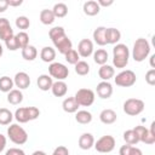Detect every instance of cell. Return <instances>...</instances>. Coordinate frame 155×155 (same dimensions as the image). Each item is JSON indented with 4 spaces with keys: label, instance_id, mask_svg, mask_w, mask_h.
I'll return each instance as SVG.
<instances>
[{
    "label": "cell",
    "instance_id": "cell-37",
    "mask_svg": "<svg viewBox=\"0 0 155 155\" xmlns=\"http://www.w3.org/2000/svg\"><path fill=\"white\" fill-rule=\"evenodd\" d=\"M16 38V41L18 44V47L19 48H24L29 45V35L25 33V31H19L15 35Z\"/></svg>",
    "mask_w": 155,
    "mask_h": 155
},
{
    "label": "cell",
    "instance_id": "cell-28",
    "mask_svg": "<svg viewBox=\"0 0 155 155\" xmlns=\"http://www.w3.org/2000/svg\"><path fill=\"white\" fill-rule=\"evenodd\" d=\"M75 120L81 125H87L92 121V114L87 110H78L75 114Z\"/></svg>",
    "mask_w": 155,
    "mask_h": 155
},
{
    "label": "cell",
    "instance_id": "cell-7",
    "mask_svg": "<svg viewBox=\"0 0 155 155\" xmlns=\"http://www.w3.org/2000/svg\"><path fill=\"white\" fill-rule=\"evenodd\" d=\"M136 80H137V76H136L134 71L130 70V69L120 71L114 78L115 84L117 86H120V87H131V86H133L136 84Z\"/></svg>",
    "mask_w": 155,
    "mask_h": 155
},
{
    "label": "cell",
    "instance_id": "cell-12",
    "mask_svg": "<svg viewBox=\"0 0 155 155\" xmlns=\"http://www.w3.org/2000/svg\"><path fill=\"white\" fill-rule=\"evenodd\" d=\"M78 53L82 58H87L91 54H93V42L90 39H82L80 40L78 45Z\"/></svg>",
    "mask_w": 155,
    "mask_h": 155
},
{
    "label": "cell",
    "instance_id": "cell-32",
    "mask_svg": "<svg viewBox=\"0 0 155 155\" xmlns=\"http://www.w3.org/2000/svg\"><path fill=\"white\" fill-rule=\"evenodd\" d=\"M13 80L10 78V76H1L0 78V91L1 92H5V93H8L11 90H13Z\"/></svg>",
    "mask_w": 155,
    "mask_h": 155
},
{
    "label": "cell",
    "instance_id": "cell-18",
    "mask_svg": "<svg viewBox=\"0 0 155 155\" xmlns=\"http://www.w3.org/2000/svg\"><path fill=\"white\" fill-rule=\"evenodd\" d=\"M121 39V33L116 28H107L105 29V40L107 44L116 45Z\"/></svg>",
    "mask_w": 155,
    "mask_h": 155
},
{
    "label": "cell",
    "instance_id": "cell-14",
    "mask_svg": "<svg viewBox=\"0 0 155 155\" xmlns=\"http://www.w3.org/2000/svg\"><path fill=\"white\" fill-rule=\"evenodd\" d=\"M13 84L18 90H25L30 85V78L25 71H18L13 78Z\"/></svg>",
    "mask_w": 155,
    "mask_h": 155
},
{
    "label": "cell",
    "instance_id": "cell-19",
    "mask_svg": "<svg viewBox=\"0 0 155 155\" xmlns=\"http://www.w3.org/2000/svg\"><path fill=\"white\" fill-rule=\"evenodd\" d=\"M117 115L113 109H103L99 114V120L101 122L105 124V125H111L116 121Z\"/></svg>",
    "mask_w": 155,
    "mask_h": 155
},
{
    "label": "cell",
    "instance_id": "cell-3",
    "mask_svg": "<svg viewBox=\"0 0 155 155\" xmlns=\"http://www.w3.org/2000/svg\"><path fill=\"white\" fill-rule=\"evenodd\" d=\"M150 44L147 39L144 38H138L134 44H133V48H132V57L136 62H143L150 53Z\"/></svg>",
    "mask_w": 155,
    "mask_h": 155
},
{
    "label": "cell",
    "instance_id": "cell-36",
    "mask_svg": "<svg viewBox=\"0 0 155 155\" xmlns=\"http://www.w3.org/2000/svg\"><path fill=\"white\" fill-rule=\"evenodd\" d=\"M75 73L80 76H85L90 73V64L85 61H79L75 64Z\"/></svg>",
    "mask_w": 155,
    "mask_h": 155
},
{
    "label": "cell",
    "instance_id": "cell-48",
    "mask_svg": "<svg viewBox=\"0 0 155 155\" xmlns=\"http://www.w3.org/2000/svg\"><path fill=\"white\" fill-rule=\"evenodd\" d=\"M31 155H47L45 151H42V150H35Z\"/></svg>",
    "mask_w": 155,
    "mask_h": 155
},
{
    "label": "cell",
    "instance_id": "cell-38",
    "mask_svg": "<svg viewBox=\"0 0 155 155\" xmlns=\"http://www.w3.org/2000/svg\"><path fill=\"white\" fill-rule=\"evenodd\" d=\"M16 27L18 28V29H21V31H24L25 29H28L29 28V25H30V21H29V18L28 17H25V16H18L17 18H16Z\"/></svg>",
    "mask_w": 155,
    "mask_h": 155
},
{
    "label": "cell",
    "instance_id": "cell-21",
    "mask_svg": "<svg viewBox=\"0 0 155 155\" xmlns=\"http://www.w3.org/2000/svg\"><path fill=\"white\" fill-rule=\"evenodd\" d=\"M36 84H38V87H39L41 91H48V90H51V87H52L53 80H52V78H51L48 74H41V75L38 78Z\"/></svg>",
    "mask_w": 155,
    "mask_h": 155
},
{
    "label": "cell",
    "instance_id": "cell-27",
    "mask_svg": "<svg viewBox=\"0 0 155 155\" xmlns=\"http://www.w3.org/2000/svg\"><path fill=\"white\" fill-rule=\"evenodd\" d=\"M39 18H40V22L42 24H45V25H50V24H52L56 21V17H54L52 10H47V8L41 10Z\"/></svg>",
    "mask_w": 155,
    "mask_h": 155
},
{
    "label": "cell",
    "instance_id": "cell-44",
    "mask_svg": "<svg viewBox=\"0 0 155 155\" xmlns=\"http://www.w3.org/2000/svg\"><path fill=\"white\" fill-rule=\"evenodd\" d=\"M97 4L99 5V7H101V6L108 7V6H111V5L114 4V1H113V0H108V1H105V0H98Z\"/></svg>",
    "mask_w": 155,
    "mask_h": 155
},
{
    "label": "cell",
    "instance_id": "cell-6",
    "mask_svg": "<svg viewBox=\"0 0 155 155\" xmlns=\"http://www.w3.org/2000/svg\"><path fill=\"white\" fill-rule=\"evenodd\" d=\"M144 102L142 99H138V98H128L124 102V105H122V109H124V113L130 115V116H136V115H139L143 110H144Z\"/></svg>",
    "mask_w": 155,
    "mask_h": 155
},
{
    "label": "cell",
    "instance_id": "cell-23",
    "mask_svg": "<svg viewBox=\"0 0 155 155\" xmlns=\"http://www.w3.org/2000/svg\"><path fill=\"white\" fill-rule=\"evenodd\" d=\"M79 107H80V105L78 104V102L75 101L74 97H68V98H65V99L63 101V103H62L63 110H64L65 113H68V114L76 113L78 109H79Z\"/></svg>",
    "mask_w": 155,
    "mask_h": 155
},
{
    "label": "cell",
    "instance_id": "cell-25",
    "mask_svg": "<svg viewBox=\"0 0 155 155\" xmlns=\"http://www.w3.org/2000/svg\"><path fill=\"white\" fill-rule=\"evenodd\" d=\"M7 102L12 105H18L23 102V93L18 88H13L7 93Z\"/></svg>",
    "mask_w": 155,
    "mask_h": 155
},
{
    "label": "cell",
    "instance_id": "cell-31",
    "mask_svg": "<svg viewBox=\"0 0 155 155\" xmlns=\"http://www.w3.org/2000/svg\"><path fill=\"white\" fill-rule=\"evenodd\" d=\"M38 56V50L33 45H28L27 47L22 48V57L25 61H34Z\"/></svg>",
    "mask_w": 155,
    "mask_h": 155
},
{
    "label": "cell",
    "instance_id": "cell-13",
    "mask_svg": "<svg viewBox=\"0 0 155 155\" xmlns=\"http://www.w3.org/2000/svg\"><path fill=\"white\" fill-rule=\"evenodd\" d=\"M96 92L99 98L108 99L113 94V85L109 81H101L96 87Z\"/></svg>",
    "mask_w": 155,
    "mask_h": 155
},
{
    "label": "cell",
    "instance_id": "cell-34",
    "mask_svg": "<svg viewBox=\"0 0 155 155\" xmlns=\"http://www.w3.org/2000/svg\"><path fill=\"white\" fill-rule=\"evenodd\" d=\"M124 140L126 142V144H130V145H136L137 143H139V138L133 128L124 132Z\"/></svg>",
    "mask_w": 155,
    "mask_h": 155
},
{
    "label": "cell",
    "instance_id": "cell-4",
    "mask_svg": "<svg viewBox=\"0 0 155 155\" xmlns=\"http://www.w3.org/2000/svg\"><path fill=\"white\" fill-rule=\"evenodd\" d=\"M39 115H40V110L36 107H22L15 111L13 116L19 124H25L28 121H33L38 119Z\"/></svg>",
    "mask_w": 155,
    "mask_h": 155
},
{
    "label": "cell",
    "instance_id": "cell-41",
    "mask_svg": "<svg viewBox=\"0 0 155 155\" xmlns=\"http://www.w3.org/2000/svg\"><path fill=\"white\" fill-rule=\"evenodd\" d=\"M145 81L148 85L154 86L155 85V69H150L145 74Z\"/></svg>",
    "mask_w": 155,
    "mask_h": 155
},
{
    "label": "cell",
    "instance_id": "cell-26",
    "mask_svg": "<svg viewBox=\"0 0 155 155\" xmlns=\"http://www.w3.org/2000/svg\"><path fill=\"white\" fill-rule=\"evenodd\" d=\"M98 75L103 81H109L111 78H114L115 70L111 65L104 64V65H101V68L98 69Z\"/></svg>",
    "mask_w": 155,
    "mask_h": 155
},
{
    "label": "cell",
    "instance_id": "cell-5",
    "mask_svg": "<svg viewBox=\"0 0 155 155\" xmlns=\"http://www.w3.org/2000/svg\"><path fill=\"white\" fill-rule=\"evenodd\" d=\"M7 137L10 138V140L17 145H22L24 143H27L28 140V133L27 131L19 126L18 124H12L8 126L7 128Z\"/></svg>",
    "mask_w": 155,
    "mask_h": 155
},
{
    "label": "cell",
    "instance_id": "cell-17",
    "mask_svg": "<svg viewBox=\"0 0 155 155\" xmlns=\"http://www.w3.org/2000/svg\"><path fill=\"white\" fill-rule=\"evenodd\" d=\"M82 10H84V13L87 15V16H96L101 11V7L99 5L97 4V1L94 0H88V1H85L84 5H82Z\"/></svg>",
    "mask_w": 155,
    "mask_h": 155
},
{
    "label": "cell",
    "instance_id": "cell-39",
    "mask_svg": "<svg viewBox=\"0 0 155 155\" xmlns=\"http://www.w3.org/2000/svg\"><path fill=\"white\" fill-rule=\"evenodd\" d=\"M64 57H65V61H67L69 64H73V65H75V64L80 61L79 53H78V51L74 50V48H71L70 51H68V52L64 54Z\"/></svg>",
    "mask_w": 155,
    "mask_h": 155
},
{
    "label": "cell",
    "instance_id": "cell-20",
    "mask_svg": "<svg viewBox=\"0 0 155 155\" xmlns=\"http://www.w3.org/2000/svg\"><path fill=\"white\" fill-rule=\"evenodd\" d=\"M40 58L45 63H52L56 58V50L51 46H45L41 48L40 52Z\"/></svg>",
    "mask_w": 155,
    "mask_h": 155
},
{
    "label": "cell",
    "instance_id": "cell-49",
    "mask_svg": "<svg viewBox=\"0 0 155 155\" xmlns=\"http://www.w3.org/2000/svg\"><path fill=\"white\" fill-rule=\"evenodd\" d=\"M2 53H4V48H2V45L0 44V58H1V56H2Z\"/></svg>",
    "mask_w": 155,
    "mask_h": 155
},
{
    "label": "cell",
    "instance_id": "cell-8",
    "mask_svg": "<svg viewBox=\"0 0 155 155\" xmlns=\"http://www.w3.org/2000/svg\"><path fill=\"white\" fill-rule=\"evenodd\" d=\"M48 74L52 79H56L57 81H64L69 75V69L63 63L52 62L48 65Z\"/></svg>",
    "mask_w": 155,
    "mask_h": 155
},
{
    "label": "cell",
    "instance_id": "cell-46",
    "mask_svg": "<svg viewBox=\"0 0 155 155\" xmlns=\"http://www.w3.org/2000/svg\"><path fill=\"white\" fill-rule=\"evenodd\" d=\"M5 147H6V137L0 133V153L5 149Z\"/></svg>",
    "mask_w": 155,
    "mask_h": 155
},
{
    "label": "cell",
    "instance_id": "cell-2",
    "mask_svg": "<svg viewBox=\"0 0 155 155\" xmlns=\"http://www.w3.org/2000/svg\"><path fill=\"white\" fill-rule=\"evenodd\" d=\"M130 50L125 44H116L113 48V64L115 68H125L128 64Z\"/></svg>",
    "mask_w": 155,
    "mask_h": 155
},
{
    "label": "cell",
    "instance_id": "cell-10",
    "mask_svg": "<svg viewBox=\"0 0 155 155\" xmlns=\"http://www.w3.org/2000/svg\"><path fill=\"white\" fill-rule=\"evenodd\" d=\"M75 101L78 102L79 105L81 107H90L93 104L96 94L91 88H80L76 91L75 96H74Z\"/></svg>",
    "mask_w": 155,
    "mask_h": 155
},
{
    "label": "cell",
    "instance_id": "cell-35",
    "mask_svg": "<svg viewBox=\"0 0 155 155\" xmlns=\"http://www.w3.org/2000/svg\"><path fill=\"white\" fill-rule=\"evenodd\" d=\"M13 119V114L7 108H0V125H10Z\"/></svg>",
    "mask_w": 155,
    "mask_h": 155
},
{
    "label": "cell",
    "instance_id": "cell-22",
    "mask_svg": "<svg viewBox=\"0 0 155 155\" xmlns=\"http://www.w3.org/2000/svg\"><path fill=\"white\" fill-rule=\"evenodd\" d=\"M52 94L56 97H63L68 92V85L64 81H54L51 87Z\"/></svg>",
    "mask_w": 155,
    "mask_h": 155
},
{
    "label": "cell",
    "instance_id": "cell-1",
    "mask_svg": "<svg viewBox=\"0 0 155 155\" xmlns=\"http://www.w3.org/2000/svg\"><path fill=\"white\" fill-rule=\"evenodd\" d=\"M48 36L59 53L65 54L68 51H70L73 48L71 40L65 34V30L63 27H53L52 29H50Z\"/></svg>",
    "mask_w": 155,
    "mask_h": 155
},
{
    "label": "cell",
    "instance_id": "cell-40",
    "mask_svg": "<svg viewBox=\"0 0 155 155\" xmlns=\"http://www.w3.org/2000/svg\"><path fill=\"white\" fill-rule=\"evenodd\" d=\"M5 45H6V48H8L10 51H16V50L19 48V47H18V44H17V41H16L15 35H13L12 38L7 39V40L5 41Z\"/></svg>",
    "mask_w": 155,
    "mask_h": 155
},
{
    "label": "cell",
    "instance_id": "cell-9",
    "mask_svg": "<svg viewBox=\"0 0 155 155\" xmlns=\"http://www.w3.org/2000/svg\"><path fill=\"white\" fill-rule=\"evenodd\" d=\"M154 126L155 124L151 122L150 128H147L144 126H136L133 130L137 133L139 142L145 143V144H154L155 143V133H154Z\"/></svg>",
    "mask_w": 155,
    "mask_h": 155
},
{
    "label": "cell",
    "instance_id": "cell-11",
    "mask_svg": "<svg viewBox=\"0 0 155 155\" xmlns=\"http://www.w3.org/2000/svg\"><path fill=\"white\" fill-rule=\"evenodd\" d=\"M93 147L98 153H102V154L110 153L115 148V138L113 136H110V134L102 136L97 142H94Z\"/></svg>",
    "mask_w": 155,
    "mask_h": 155
},
{
    "label": "cell",
    "instance_id": "cell-33",
    "mask_svg": "<svg viewBox=\"0 0 155 155\" xmlns=\"http://www.w3.org/2000/svg\"><path fill=\"white\" fill-rule=\"evenodd\" d=\"M119 155H143V153L137 147H133V145H130V144H125V145H122L120 148Z\"/></svg>",
    "mask_w": 155,
    "mask_h": 155
},
{
    "label": "cell",
    "instance_id": "cell-45",
    "mask_svg": "<svg viewBox=\"0 0 155 155\" xmlns=\"http://www.w3.org/2000/svg\"><path fill=\"white\" fill-rule=\"evenodd\" d=\"M8 7V2L7 0H0V13L1 12H5Z\"/></svg>",
    "mask_w": 155,
    "mask_h": 155
},
{
    "label": "cell",
    "instance_id": "cell-15",
    "mask_svg": "<svg viewBox=\"0 0 155 155\" xmlns=\"http://www.w3.org/2000/svg\"><path fill=\"white\" fill-rule=\"evenodd\" d=\"M15 35L13 29L7 18H0V40L6 41Z\"/></svg>",
    "mask_w": 155,
    "mask_h": 155
},
{
    "label": "cell",
    "instance_id": "cell-30",
    "mask_svg": "<svg viewBox=\"0 0 155 155\" xmlns=\"http://www.w3.org/2000/svg\"><path fill=\"white\" fill-rule=\"evenodd\" d=\"M52 12L56 18H63L68 15V6L64 2H57L52 7Z\"/></svg>",
    "mask_w": 155,
    "mask_h": 155
},
{
    "label": "cell",
    "instance_id": "cell-24",
    "mask_svg": "<svg viewBox=\"0 0 155 155\" xmlns=\"http://www.w3.org/2000/svg\"><path fill=\"white\" fill-rule=\"evenodd\" d=\"M105 27H97L94 30H93V40L97 45L99 46H105L107 45V40H105Z\"/></svg>",
    "mask_w": 155,
    "mask_h": 155
},
{
    "label": "cell",
    "instance_id": "cell-42",
    "mask_svg": "<svg viewBox=\"0 0 155 155\" xmlns=\"http://www.w3.org/2000/svg\"><path fill=\"white\" fill-rule=\"evenodd\" d=\"M52 155H69V150H68V148L64 147V145H58V147L53 150Z\"/></svg>",
    "mask_w": 155,
    "mask_h": 155
},
{
    "label": "cell",
    "instance_id": "cell-43",
    "mask_svg": "<svg viewBox=\"0 0 155 155\" xmlns=\"http://www.w3.org/2000/svg\"><path fill=\"white\" fill-rule=\"evenodd\" d=\"M5 155H25V153L19 148H10L8 150H6Z\"/></svg>",
    "mask_w": 155,
    "mask_h": 155
},
{
    "label": "cell",
    "instance_id": "cell-47",
    "mask_svg": "<svg viewBox=\"0 0 155 155\" xmlns=\"http://www.w3.org/2000/svg\"><path fill=\"white\" fill-rule=\"evenodd\" d=\"M8 6H21L23 4L22 0H7Z\"/></svg>",
    "mask_w": 155,
    "mask_h": 155
},
{
    "label": "cell",
    "instance_id": "cell-29",
    "mask_svg": "<svg viewBox=\"0 0 155 155\" xmlns=\"http://www.w3.org/2000/svg\"><path fill=\"white\" fill-rule=\"evenodd\" d=\"M93 61L94 63L99 64V65H104L107 64L108 61V52L104 48H98L97 51H93Z\"/></svg>",
    "mask_w": 155,
    "mask_h": 155
},
{
    "label": "cell",
    "instance_id": "cell-16",
    "mask_svg": "<svg viewBox=\"0 0 155 155\" xmlns=\"http://www.w3.org/2000/svg\"><path fill=\"white\" fill-rule=\"evenodd\" d=\"M94 145V137L88 133L85 132L79 137V148L82 150H88Z\"/></svg>",
    "mask_w": 155,
    "mask_h": 155
}]
</instances>
